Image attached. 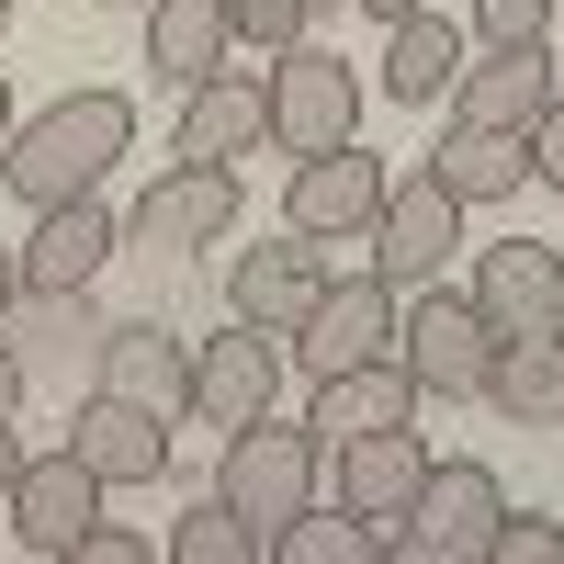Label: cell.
Masks as SVG:
<instances>
[{"label": "cell", "mask_w": 564, "mask_h": 564, "mask_svg": "<svg viewBox=\"0 0 564 564\" xmlns=\"http://www.w3.org/2000/svg\"><path fill=\"white\" fill-rule=\"evenodd\" d=\"M238 170L226 159H170L148 193L124 204V249H226L238 238Z\"/></svg>", "instance_id": "52a82bcc"}, {"label": "cell", "mask_w": 564, "mask_h": 564, "mask_svg": "<svg viewBox=\"0 0 564 564\" xmlns=\"http://www.w3.org/2000/svg\"><path fill=\"white\" fill-rule=\"evenodd\" d=\"M452 124H497V135H531L553 102H564V68H553V45H486V57H463L452 68Z\"/></svg>", "instance_id": "8fae6325"}, {"label": "cell", "mask_w": 564, "mask_h": 564, "mask_svg": "<svg viewBox=\"0 0 564 564\" xmlns=\"http://www.w3.org/2000/svg\"><path fill=\"white\" fill-rule=\"evenodd\" d=\"M327 486V452H316V430H305V417H249V430H226V463H215V497L226 508H238V520H294V508Z\"/></svg>", "instance_id": "277c9868"}, {"label": "cell", "mask_w": 564, "mask_h": 564, "mask_svg": "<svg viewBox=\"0 0 564 564\" xmlns=\"http://www.w3.org/2000/svg\"><path fill=\"white\" fill-rule=\"evenodd\" d=\"M475 316L497 327V339H531V327H564V249L553 238H497L475 249Z\"/></svg>", "instance_id": "5bb4252c"}, {"label": "cell", "mask_w": 564, "mask_h": 564, "mask_svg": "<svg viewBox=\"0 0 564 564\" xmlns=\"http://www.w3.org/2000/svg\"><path fill=\"white\" fill-rule=\"evenodd\" d=\"M327 463H339V508H350V520H372V542H384V531L406 520L417 475H430V441H417V417H406V430H361V441H327Z\"/></svg>", "instance_id": "ac0fdd59"}, {"label": "cell", "mask_w": 564, "mask_h": 564, "mask_svg": "<svg viewBox=\"0 0 564 564\" xmlns=\"http://www.w3.org/2000/svg\"><path fill=\"white\" fill-rule=\"evenodd\" d=\"M305 361V384L316 372H350V361H384L395 350V282H372V271H327V294L294 316V339H282Z\"/></svg>", "instance_id": "30bf717a"}, {"label": "cell", "mask_w": 564, "mask_h": 564, "mask_svg": "<svg viewBox=\"0 0 564 564\" xmlns=\"http://www.w3.org/2000/svg\"><path fill=\"white\" fill-rule=\"evenodd\" d=\"M384 159L361 148H316V159H294V181H282V226L294 238H316V249H361V226H372V204H384Z\"/></svg>", "instance_id": "9c48e42d"}, {"label": "cell", "mask_w": 564, "mask_h": 564, "mask_svg": "<svg viewBox=\"0 0 564 564\" xmlns=\"http://www.w3.org/2000/svg\"><path fill=\"white\" fill-rule=\"evenodd\" d=\"M148 553H159V542H148V531H124V520H102V508H90V531L68 542V564H148Z\"/></svg>", "instance_id": "f546056e"}, {"label": "cell", "mask_w": 564, "mask_h": 564, "mask_svg": "<svg viewBox=\"0 0 564 564\" xmlns=\"http://www.w3.org/2000/svg\"><path fill=\"white\" fill-rule=\"evenodd\" d=\"M12 282H23V271H12V249H0V305H12Z\"/></svg>", "instance_id": "e575fe53"}, {"label": "cell", "mask_w": 564, "mask_h": 564, "mask_svg": "<svg viewBox=\"0 0 564 564\" xmlns=\"http://www.w3.org/2000/svg\"><path fill=\"white\" fill-rule=\"evenodd\" d=\"M148 68L170 90H193L215 68H238V34H226V0H148Z\"/></svg>", "instance_id": "603a6c76"}, {"label": "cell", "mask_w": 564, "mask_h": 564, "mask_svg": "<svg viewBox=\"0 0 564 564\" xmlns=\"http://www.w3.org/2000/svg\"><path fill=\"white\" fill-rule=\"evenodd\" d=\"M282 395V339L271 327H226V339H193V406L204 430H249V417Z\"/></svg>", "instance_id": "2e32d148"}, {"label": "cell", "mask_w": 564, "mask_h": 564, "mask_svg": "<svg viewBox=\"0 0 564 564\" xmlns=\"http://www.w3.org/2000/svg\"><path fill=\"white\" fill-rule=\"evenodd\" d=\"M316 294H327V249L294 238V226H282V238H249L238 260H226V316H238V327L294 339V316H305Z\"/></svg>", "instance_id": "4fadbf2b"}, {"label": "cell", "mask_w": 564, "mask_h": 564, "mask_svg": "<svg viewBox=\"0 0 564 564\" xmlns=\"http://www.w3.org/2000/svg\"><path fill=\"white\" fill-rule=\"evenodd\" d=\"M102 294L90 282H12L0 305V350L23 361V384H90V350H102Z\"/></svg>", "instance_id": "5b68a950"}, {"label": "cell", "mask_w": 564, "mask_h": 564, "mask_svg": "<svg viewBox=\"0 0 564 564\" xmlns=\"http://www.w3.org/2000/svg\"><path fill=\"white\" fill-rule=\"evenodd\" d=\"M23 395H34V384H23V361L0 350V430H12V417H23Z\"/></svg>", "instance_id": "1f68e13d"}, {"label": "cell", "mask_w": 564, "mask_h": 564, "mask_svg": "<svg viewBox=\"0 0 564 564\" xmlns=\"http://www.w3.org/2000/svg\"><path fill=\"white\" fill-rule=\"evenodd\" d=\"M361 12H372V23H395V12H417V0H361Z\"/></svg>", "instance_id": "d6a6232c"}, {"label": "cell", "mask_w": 564, "mask_h": 564, "mask_svg": "<svg viewBox=\"0 0 564 564\" xmlns=\"http://www.w3.org/2000/svg\"><path fill=\"white\" fill-rule=\"evenodd\" d=\"M113 159H135V102L124 90H57L45 113H12V135H0V181L23 204L102 193Z\"/></svg>", "instance_id": "6da1fadb"}, {"label": "cell", "mask_w": 564, "mask_h": 564, "mask_svg": "<svg viewBox=\"0 0 564 564\" xmlns=\"http://www.w3.org/2000/svg\"><path fill=\"white\" fill-rule=\"evenodd\" d=\"M305 23H316V0H226V34H238L249 57H282Z\"/></svg>", "instance_id": "83f0119b"}, {"label": "cell", "mask_w": 564, "mask_h": 564, "mask_svg": "<svg viewBox=\"0 0 564 564\" xmlns=\"http://www.w3.org/2000/svg\"><path fill=\"white\" fill-rule=\"evenodd\" d=\"M124 249V215L102 193H68V204H34V238L12 249L23 282H102V260Z\"/></svg>", "instance_id": "d6986e66"}, {"label": "cell", "mask_w": 564, "mask_h": 564, "mask_svg": "<svg viewBox=\"0 0 564 564\" xmlns=\"http://www.w3.org/2000/svg\"><path fill=\"white\" fill-rule=\"evenodd\" d=\"M170 564H260V520H238L226 497L181 508V520H170Z\"/></svg>", "instance_id": "4316f807"}, {"label": "cell", "mask_w": 564, "mask_h": 564, "mask_svg": "<svg viewBox=\"0 0 564 564\" xmlns=\"http://www.w3.org/2000/svg\"><path fill=\"white\" fill-rule=\"evenodd\" d=\"M350 135H361V79L327 57L316 34H294L271 57V79H260V148L316 159V148H350Z\"/></svg>", "instance_id": "3957f363"}, {"label": "cell", "mask_w": 564, "mask_h": 564, "mask_svg": "<svg viewBox=\"0 0 564 564\" xmlns=\"http://www.w3.org/2000/svg\"><path fill=\"white\" fill-rule=\"evenodd\" d=\"M260 553L271 564H372V553H384V542H372V520H350V508H294V520H271L260 531Z\"/></svg>", "instance_id": "484cf974"}, {"label": "cell", "mask_w": 564, "mask_h": 564, "mask_svg": "<svg viewBox=\"0 0 564 564\" xmlns=\"http://www.w3.org/2000/svg\"><path fill=\"white\" fill-rule=\"evenodd\" d=\"M475 45H553V0H475Z\"/></svg>", "instance_id": "f1b7e54d"}, {"label": "cell", "mask_w": 564, "mask_h": 564, "mask_svg": "<svg viewBox=\"0 0 564 564\" xmlns=\"http://www.w3.org/2000/svg\"><path fill=\"white\" fill-rule=\"evenodd\" d=\"M0 135H12V79H0Z\"/></svg>", "instance_id": "d590c367"}, {"label": "cell", "mask_w": 564, "mask_h": 564, "mask_svg": "<svg viewBox=\"0 0 564 564\" xmlns=\"http://www.w3.org/2000/svg\"><path fill=\"white\" fill-rule=\"evenodd\" d=\"M90 384L124 395V406L181 417V406H193V339H181V327H159V316H113L102 350H90Z\"/></svg>", "instance_id": "9a60e30c"}, {"label": "cell", "mask_w": 564, "mask_h": 564, "mask_svg": "<svg viewBox=\"0 0 564 564\" xmlns=\"http://www.w3.org/2000/svg\"><path fill=\"white\" fill-rule=\"evenodd\" d=\"M12 463H23V441H12V430H0V486H12Z\"/></svg>", "instance_id": "836d02e7"}, {"label": "cell", "mask_w": 564, "mask_h": 564, "mask_svg": "<svg viewBox=\"0 0 564 564\" xmlns=\"http://www.w3.org/2000/svg\"><path fill=\"white\" fill-rule=\"evenodd\" d=\"M508 430H553L564 417V327H531V339H497L486 350V384H475Z\"/></svg>", "instance_id": "44dd1931"}, {"label": "cell", "mask_w": 564, "mask_h": 564, "mask_svg": "<svg viewBox=\"0 0 564 564\" xmlns=\"http://www.w3.org/2000/svg\"><path fill=\"white\" fill-rule=\"evenodd\" d=\"M553 542H564L553 520H520V508H508V520L486 531V564H553Z\"/></svg>", "instance_id": "4dcf8cb0"}, {"label": "cell", "mask_w": 564, "mask_h": 564, "mask_svg": "<svg viewBox=\"0 0 564 564\" xmlns=\"http://www.w3.org/2000/svg\"><path fill=\"white\" fill-rule=\"evenodd\" d=\"M260 148V79H238V68H215V79H193L181 90V124H170V159H226L238 170Z\"/></svg>", "instance_id": "7402d4cb"}, {"label": "cell", "mask_w": 564, "mask_h": 564, "mask_svg": "<svg viewBox=\"0 0 564 564\" xmlns=\"http://www.w3.org/2000/svg\"><path fill=\"white\" fill-rule=\"evenodd\" d=\"M68 452L90 463V486H102V497H113V486H159V475H170V417L90 384L79 417H68Z\"/></svg>", "instance_id": "e0dca14e"}, {"label": "cell", "mask_w": 564, "mask_h": 564, "mask_svg": "<svg viewBox=\"0 0 564 564\" xmlns=\"http://www.w3.org/2000/svg\"><path fill=\"white\" fill-rule=\"evenodd\" d=\"M102 12H148V0H102Z\"/></svg>", "instance_id": "8d00e7d4"}, {"label": "cell", "mask_w": 564, "mask_h": 564, "mask_svg": "<svg viewBox=\"0 0 564 564\" xmlns=\"http://www.w3.org/2000/svg\"><path fill=\"white\" fill-rule=\"evenodd\" d=\"M90 508H102V486H90L79 452H23L12 486H0V520H12V542L45 553V564H68V542L90 531Z\"/></svg>", "instance_id": "7c38bea8"}, {"label": "cell", "mask_w": 564, "mask_h": 564, "mask_svg": "<svg viewBox=\"0 0 564 564\" xmlns=\"http://www.w3.org/2000/svg\"><path fill=\"white\" fill-rule=\"evenodd\" d=\"M406 417H417V384H406V361L384 350V361L316 372V406H305V430H316V452H327V441H361V430H406Z\"/></svg>", "instance_id": "ffe728a7"}, {"label": "cell", "mask_w": 564, "mask_h": 564, "mask_svg": "<svg viewBox=\"0 0 564 564\" xmlns=\"http://www.w3.org/2000/svg\"><path fill=\"white\" fill-rule=\"evenodd\" d=\"M430 181H441L452 204H508V193L531 181V148H520V135H497V124H441Z\"/></svg>", "instance_id": "cb8c5ba5"}, {"label": "cell", "mask_w": 564, "mask_h": 564, "mask_svg": "<svg viewBox=\"0 0 564 564\" xmlns=\"http://www.w3.org/2000/svg\"><path fill=\"white\" fill-rule=\"evenodd\" d=\"M452 68H463V23H452V12H430V0H417V12L384 23V90H395V102L430 113L441 90H452Z\"/></svg>", "instance_id": "d4e9b609"}, {"label": "cell", "mask_w": 564, "mask_h": 564, "mask_svg": "<svg viewBox=\"0 0 564 564\" xmlns=\"http://www.w3.org/2000/svg\"><path fill=\"white\" fill-rule=\"evenodd\" d=\"M0 23H12V0H0Z\"/></svg>", "instance_id": "74e56055"}, {"label": "cell", "mask_w": 564, "mask_h": 564, "mask_svg": "<svg viewBox=\"0 0 564 564\" xmlns=\"http://www.w3.org/2000/svg\"><path fill=\"white\" fill-rule=\"evenodd\" d=\"M508 520V486H497V463L475 452H430V475H417L406 497V520L384 531L395 564H486V531Z\"/></svg>", "instance_id": "7a4b0ae2"}, {"label": "cell", "mask_w": 564, "mask_h": 564, "mask_svg": "<svg viewBox=\"0 0 564 564\" xmlns=\"http://www.w3.org/2000/svg\"><path fill=\"white\" fill-rule=\"evenodd\" d=\"M486 350H497V327L475 316V294H452V282L395 294V361H406L417 395H475L486 384Z\"/></svg>", "instance_id": "8992f818"}, {"label": "cell", "mask_w": 564, "mask_h": 564, "mask_svg": "<svg viewBox=\"0 0 564 564\" xmlns=\"http://www.w3.org/2000/svg\"><path fill=\"white\" fill-rule=\"evenodd\" d=\"M361 249H372V282H395V294H417V282H441V271L463 260V204L441 193L430 170H417V181H384V204H372Z\"/></svg>", "instance_id": "ba28073f"}]
</instances>
